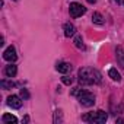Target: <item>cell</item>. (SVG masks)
<instances>
[{"label":"cell","mask_w":124,"mask_h":124,"mask_svg":"<svg viewBox=\"0 0 124 124\" xmlns=\"http://www.w3.org/2000/svg\"><path fill=\"white\" fill-rule=\"evenodd\" d=\"M101 80H102V75L96 69L83 67L79 70V82L82 85H96L101 83Z\"/></svg>","instance_id":"cell-1"},{"label":"cell","mask_w":124,"mask_h":124,"mask_svg":"<svg viewBox=\"0 0 124 124\" xmlns=\"http://www.w3.org/2000/svg\"><path fill=\"white\" fill-rule=\"evenodd\" d=\"M72 95H73V96H78L80 105H83V107H92V105L95 104V96H93V93H91V92H88V91H83V89H80V88H75V89L72 91Z\"/></svg>","instance_id":"cell-2"},{"label":"cell","mask_w":124,"mask_h":124,"mask_svg":"<svg viewBox=\"0 0 124 124\" xmlns=\"http://www.w3.org/2000/svg\"><path fill=\"white\" fill-rule=\"evenodd\" d=\"M107 118H108V115H107V112L102 111V109H98L96 112H89V114L83 115V120H85V121L98 123V124H104V123L107 121Z\"/></svg>","instance_id":"cell-3"},{"label":"cell","mask_w":124,"mask_h":124,"mask_svg":"<svg viewBox=\"0 0 124 124\" xmlns=\"http://www.w3.org/2000/svg\"><path fill=\"white\" fill-rule=\"evenodd\" d=\"M69 12H70V16H72V18H79V16H82V15L86 12V8H83V6L79 5V3H72Z\"/></svg>","instance_id":"cell-4"},{"label":"cell","mask_w":124,"mask_h":124,"mask_svg":"<svg viewBox=\"0 0 124 124\" xmlns=\"http://www.w3.org/2000/svg\"><path fill=\"white\" fill-rule=\"evenodd\" d=\"M3 58L6 60V61H10V63H13V61L18 58V55H16V50L10 45V47H8L6 50H5V53H3Z\"/></svg>","instance_id":"cell-5"},{"label":"cell","mask_w":124,"mask_h":124,"mask_svg":"<svg viewBox=\"0 0 124 124\" xmlns=\"http://www.w3.org/2000/svg\"><path fill=\"white\" fill-rule=\"evenodd\" d=\"M8 105L12 107V108H15V109H18V108L22 107V101H21V98L18 95H12V96L8 98Z\"/></svg>","instance_id":"cell-6"},{"label":"cell","mask_w":124,"mask_h":124,"mask_svg":"<svg viewBox=\"0 0 124 124\" xmlns=\"http://www.w3.org/2000/svg\"><path fill=\"white\" fill-rule=\"evenodd\" d=\"M55 69H57V72H60V73H69V72L72 70V64H70V63H58V64L55 66Z\"/></svg>","instance_id":"cell-7"},{"label":"cell","mask_w":124,"mask_h":124,"mask_svg":"<svg viewBox=\"0 0 124 124\" xmlns=\"http://www.w3.org/2000/svg\"><path fill=\"white\" fill-rule=\"evenodd\" d=\"M64 35L66 37H72V35H75L76 34V28H75V25L73 23H70V22H67V23H64Z\"/></svg>","instance_id":"cell-8"},{"label":"cell","mask_w":124,"mask_h":124,"mask_svg":"<svg viewBox=\"0 0 124 124\" xmlns=\"http://www.w3.org/2000/svg\"><path fill=\"white\" fill-rule=\"evenodd\" d=\"M16 73H18V67H16L15 64H9V66H6V69H5V75H6L8 78H15Z\"/></svg>","instance_id":"cell-9"},{"label":"cell","mask_w":124,"mask_h":124,"mask_svg":"<svg viewBox=\"0 0 124 124\" xmlns=\"http://www.w3.org/2000/svg\"><path fill=\"white\" fill-rule=\"evenodd\" d=\"M2 121H3L5 124H16V123H18V118H16L15 115H12V114H3Z\"/></svg>","instance_id":"cell-10"},{"label":"cell","mask_w":124,"mask_h":124,"mask_svg":"<svg viewBox=\"0 0 124 124\" xmlns=\"http://www.w3.org/2000/svg\"><path fill=\"white\" fill-rule=\"evenodd\" d=\"M117 58H118L120 66H123V69H124V47L117 48Z\"/></svg>","instance_id":"cell-11"},{"label":"cell","mask_w":124,"mask_h":124,"mask_svg":"<svg viewBox=\"0 0 124 124\" xmlns=\"http://www.w3.org/2000/svg\"><path fill=\"white\" fill-rule=\"evenodd\" d=\"M92 22L96 23V25H102V23H104V18H102V15L98 13V12H95V13L92 15Z\"/></svg>","instance_id":"cell-12"},{"label":"cell","mask_w":124,"mask_h":124,"mask_svg":"<svg viewBox=\"0 0 124 124\" xmlns=\"http://www.w3.org/2000/svg\"><path fill=\"white\" fill-rule=\"evenodd\" d=\"M108 75H109V78H111L112 80H115V82H120V79H121V76H120V73L117 72V69H109Z\"/></svg>","instance_id":"cell-13"},{"label":"cell","mask_w":124,"mask_h":124,"mask_svg":"<svg viewBox=\"0 0 124 124\" xmlns=\"http://www.w3.org/2000/svg\"><path fill=\"white\" fill-rule=\"evenodd\" d=\"M0 85H2V88H3V89H12V88L15 86V83H13L12 80H10V82H8V80H5V79L0 82Z\"/></svg>","instance_id":"cell-14"},{"label":"cell","mask_w":124,"mask_h":124,"mask_svg":"<svg viewBox=\"0 0 124 124\" xmlns=\"http://www.w3.org/2000/svg\"><path fill=\"white\" fill-rule=\"evenodd\" d=\"M75 45L78 47V48H85V45H83V41H82V37L80 35H76V38H75Z\"/></svg>","instance_id":"cell-15"},{"label":"cell","mask_w":124,"mask_h":124,"mask_svg":"<svg viewBox=\"0 0 124 124\" xmlns=\"http://www.w3.org/2000/svg\"><path fill=\"white\" fill-rule=\"evenodd\" d=\"M61 111L60 109H57L55 112H54V123H61Z\"/></svg>","instance_id":"cell-16"},{"label":"cell","mask_w":124,"mask_h":124,"mask_svg":"<svg viewBox=\"0 0 124 124\" xmlns=\"http://www.w3.org/2000/svg\"><path fill=\"white\" fill-rule=\"evenodd\" d=\"M61 82H63L64 85H72L73 79H72V78H69V76H63V78H61Z\"/></svg>","instance_id":"cell-17"},{"label":"cell","mask_w":124,"mask_h":124,"mask_svg":"<svg viewBox=\"0 0 124 124\" xmlns=\"http://www.w3.org/2000/svg\"><path fill=\"white\" fill-rule=\"evenodd\" d=\"M21 96L25 98V99H28V98H29V92H28L26 89H21Z\"/></svg>","instance_id":"cell-18"},{"label":"cell","mask_w":124,"mask_h":124,"mask_svg":"<svg viewBox=\"0 0 124 124\" xmlns=\"http://www.w3.org/2000/svg\"><path fill=\"white\" fill-rule=\"evenodd\" d=\"M95 2H96V0H88V3H91V5H93Z\"/></svg>","instance_id":"cell-19"},{"label":"cell","mask_w":124,"mask_h":124,"mask_svg":"<svg viewBox=\"0 0 124 124\" xmlns=\"http://www.w3.org/2000/svg\"><path fill=\"white\" fill-rule=\"evenodd\" d=\"M123 3H124V2H123Z\"/></svg>","instance_id":"cell-20"}]
</instances>
